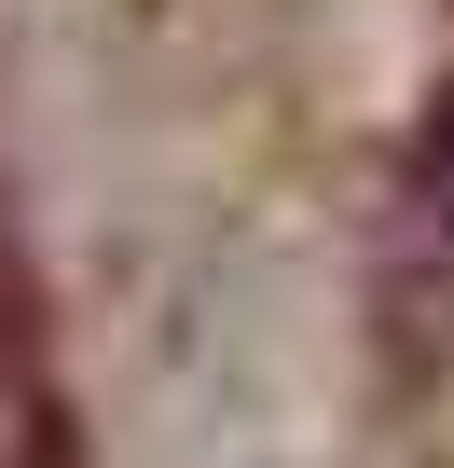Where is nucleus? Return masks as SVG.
<instances>
[{"mask_svg": "<svg viewBox=\"0 0 454 468\" xmlns=\"http://www.w3.org/2000/svg\"><path fill=\"white\" fill-rule=\"evenodd\" d=\"M0 468H56V386H42V317L15 276V234H0Z\"/></svg>", "mask_w": 454, "mask_h": 468, "instance_id": "1", "label": "nucleus"}]
</instances>
